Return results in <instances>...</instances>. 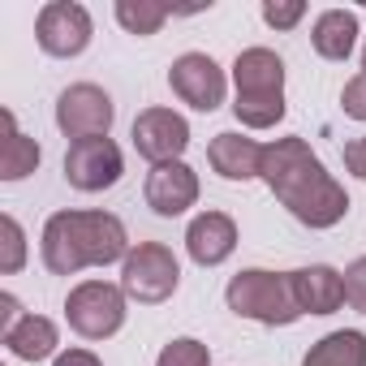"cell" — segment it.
<instances>
[{
  "label": "cell",
  "mask_w": 366,
  "mask_h": 366,
  "mask_svg": "<svg viewBox=\"0 0 366 366\" xmlns=\"http://www.w3.org/2000/svg\"><path fill=\"white\" fill-rule=\"evenodd\" d=\"M310 44L323 61H349L353 44H357V18L349 9H323L315 18V31H310Z\"/></svg>",
  "instance_id": "cell-16"
},
{
  "label": "cell",
  "mask_w": 366,
  "mask_h": 366,
  "mask_svg": "<svg viewBox=\"0 0 366 366\" xmlns=\"http://www.w3.org/2000/svg\"><path fill=\"white\" fill-rule=\"evenodd\" d=\"M39 250L52 276H78L82 267L125 263L129 233L112 212H56L44 224Z\"/></svg>",
  "instance_id": "cell-2"
},
{
  "label": "cell",
  "mask_w": 366,
  "mask_h": 366,
  "mask_svg": "<svg viewBox=\"0 0 366 366\" xmlns=\"http://www.w3.org/2000/svg\"><path fill=\"white\" fill-rule=\"evenodd\" d=\"M362 74H366V48H362Z\"/></svg>",
  "instance_id": "cell-30"
},
{
  "label": "cell",
  "mask_w": 366,
  "mask_h": 366,
  "mask_svg": "<svg viewBox=\"0 0 366 366\" xmlns=\"http://www.w3.org/2000/svg\"><path fill=\"white\" fill-rule=\"evenodd\" d=\"M233 117L246 129H272L276 121H285V95H237Z\"/></svg>",
  "instance_id": "cell-21"
},
{
  "label": "cell",
  "mask_w": 366,
  "mask_h": 366,
  "mask_svg": "<svg viewBox=\"0 0 366 366\" xmlns=\"http://www.w3.org/2000/svg\"><path fill=\"white\" fill-rule=\"evenodd\" d=\"M190 147V125L181 112L172 108H142L134 117V151L142 159H151L155 168L159 164H177Z\"/></svg>",
  "instance_id": "cell-10"
},
{
  "label": "cell",
  "mask_w": 366,
  "mask_h": 366,
  "mask_svg": "<svg viewBox=\"0 0 366 366\" xmlns=\"http://www.w3.org/2000/svg\"><path fill=\"white\" fill-rule=\"evenodd\" d=\"M112 117H117V108H112L108 91L95 86V82H74V86H65L61 99H56V125H61V134H65L69 142L108 138Z\"/></svg>",
  "instance_id": "cell-6"
},
{
  "label": "cell",
  "mask_w": 366,
  "mask_h": 366,
  "mask_svg": "<svg viewBox=\"0 0 366 366\" xmlns=\"http://www.w3.org/2000/svg\"><path fill=\"white\" fill-rule=\"evenodd\" d=\"M0 237H5V242H0V246H5V250H0V272L14 276V272L26 267V233H22V224L14 216H5V220H0Z\"/></svg>",
  "instance_id": "cell-23"
},
{
  "label": "cell",
  "mask_w": 366,
  "mask_h": 366,
  "mask_svg": "<svg viewBox=\"0 0 366 366\" xmlns=\"http://www.w3.org/2000/svg\"><path fill=\"white\" fill-rule=\"evenodd\" d=\"M0 319H5V327H0V336H9L26 315H22V306H18V297L14 293H0Z\"/></svg>",
  "instance_id": "cell-28"
},
{
  "label": "cell",
  "mask_w": 366,
  "mask_h": 366,
  "mask_svg": "<svg viewBox=\"0 0 366 366\" xmlns=\"http://www.w3.org/2000/svg\"><path fill=\"white\" fill-rule=\"evenodd\" d=\"M237 95H285V61L272 48H246L233 61Z\"/></svg>",
  "instance_id": "cell-13"
},
{
  "label": "cell",
  "mask_w": 366,
  "mask_h": 366,
  "mask_svg": "<svg viewBox=\"0 0 366 366\" xmlns=\"http://www.w3.org/2000/svg\"><path fill=\"white\" fill-rule=\"evenodd\" d=\"M186 250L199 267H220L237 250V224L224 212H203L186 229Z\"/></svg>",
  "instance_id": "cell-12"
},
{
  "label": "cell",
  "mask_w": 366,
  "mask_h": 366,
  "mask_svg": "<svg viewBox=\"0 0 366 366\" xmlns=\"http://www.w3.org/2000/svg\"><path fill=\"white\" fill-rule=\"evenodd\" d=\"M302 18H306V5H302V0H267V5H263V22H267L272 31H293Z\"/></svg>",
  "instance_id": "cell-24"
},
{
  "label": "cell",
  "mask_w": 366,
  "mask_h": 366,
  "mask_svg": "<svg viewBox=\"0 0 366 366\" xmlns=\"http://www.w3.org/2000/svg\"><path fill=\"white\" fill-rule=\"evenodd\" d=\"M147 207L155 212V216H164V220H172V216H186L194 203H199V172L190 168V164H159V168H151L147 172Z\"/></svg>",
  "instance_id": "cell-11"
},
{
  "label": "cell",
  "mask_w": 366,
  "mask_h": 366,
  "mask_svg": "<svg viewBox=\"0 0 366 366\" xmlns=\"http://www.w3.org/2000/svg\"><path fill=\"white\" fill-rule=\"evenodd\" d=\"M168 86L181 104H190L194 112H216L224 104V91H229V78L224 69L207 56V52H186L177 56L172 69H168Z\"/></svg>",
  "instance_id": "cell-9"
},
{
  "label": "cell",
  "mask_w": 366,
  "mask_h": 366,
  "mask_svg": "<svg viewBox=\"0 0 366 366\" xmlns=\"http://www.w3.org/2000/svg\"><path fill=\"white\" fill-rule=\"evenodd\" d=\"M259 177L267 181V190L289 207V216L302 220L306 229H332L349 212L345 186L323 168V159L310 151L306 138H276V142H267Z\"/></svg>",
  "instance_id": "cell-1"
},
{
  "label": "cell",
  "mask_w": 366,
  "mask_h": 366,
  "mask_svg": "<svg viewBox=\"0 0 366 366\" xmlns=\"http://www.w3.org/2000/svg\"><path fill=\"white\" fill-rule=\"evenodd\" d=\"M168 5H159V0H117V22L129 31V35H138V39H147V35H155L164 22H168Z\"/></svg>",
  "instance_id": "cell-20"
},
{
  "label": "cell",
  "mask_w": 366,
  "mask_h": 366,
  "mask_svg": "<svg viewBox=\"0 0 366 366\" xmlns=\"http://www.w3.org/2000/svg\"><path fill=\"white\" fill-rule=\"evenodd\" d=\"M177 285H181V263L159 242H138L121 263V289L129 302L159 306L177 293Z\"/></svg>",
  "instance_id": "cell-5"
},
{
  "label": "cell",
  "mask_w": 366,
  "mask_h": 366,
  "mask_svg": "<svg viewBox=\"0 0 366 366\" xmlns=\"http://www.w3.org/2000/svg\"><path fill=\"white\" fill-rule=\"evenodd\" d=\"M345 168H349L357 181H366V134L353 138V142H345Z\"/></svg>",
  "instance_id": "cell-27"
},
{
  "label": "cell",
  "mask_w": 366,
  "mask_h": 366,
  "mask_svg": "<svg viewBox=\"0 0 366 366\" xmlns=\"http://www.w3.org/2000/svg\"><path fill=\"white\" fill-rule=\"evenodd\" d=\"M125 289L108 280H82L65 297V319L82 340H108L125 327Z\"/></svg>",
  "instance_id": "cell-4"
},
{
  "label": "cell",
  "mask_w": 366,
  "mask_h": 366,
  "mask_svg": "<svg viewBox=\"0 0 366 366\" xmlns=\"http://www.w3.org/2000/svg\"><path fill=\"white\" fill-rule=\"evenodd\" d=\"M155 366H212V353H207V345L194 340V336H177V340H168V345L159 349Z\"/></svg>",
  "instance_id": "cell-22"
},
{
  "label": "cell",
  "mask_w": 366,
  "mask_h": 366,
  "mask_svg": "<svg viewBox=\"0 0 366 366\" xmlns=\"http://www.w3.org/2000/svg\"><path fill=\"white\" fill-rule=\"evenodd\" d=\"M224 302L233 315L254 319L263 327H289L302 319V306L293 293V272H263V267L237 272L224 289Z\"/></svg>",
  "instance_id": "cell-3"
},
{
  "label": "cell",
  "mask_w": 366,
  "mask_h": 366,
  "mask_svg": "<svg viewBox=\"0 0 366 366\" xmlns=\"http://www.w3.org/2000/svg\"><path fill=\"white\" fill-rule=\"evenodd\" d=\"M340 108H345V117L366 121V74H357V78L345 82V91H340Z\"/></svg>",
  "instance_id": "cell-26"
},
{
  "label": "cell",
  "mask_w": 366,
  "mask_h": 366,
  "mask_svg": "<svg viewBox=\"0 0 366 366\" xmlns=\"http://www.w3.org/2000/svg\"><path fill=\"white\" fill-rule=\"evenodd\" d=\"M293 293H297L302 315H332L345 302V276L336 267L315 263V267L293 272Z\"/></svg>",
  "instance_id": "cell-15"
},
{
  "label": "cell",
  "mask_w": 366,
  "mask_h": 366,
  "mask_svg": "<svg viewBox=\"0 0 366 366\" xmlns=\"http://www.w3.org/2000/svg\"><path fill=\"white\" fill-rule=\"evenodd\" d=\"M207 159L212 168L224 177V181H254L259 168H263V147L246 134H216L212 147H207Z\"/></svg>",
  "instance_id": "cell-14"
},
{
  "label": "cell",
  "mask_w": 366,
  "mask_h": 366,
  "mask_svg": "<svg viewBox=\"0 0 366 366\" xmlns=\"http://www.w3.org/2000/svg\"><path fill=\"white\" fill-rule=\"evenodd\" d=\"M302 366H366V336L345 327V332H327L323 340L310 345V353L302 357Z\"/></svg>",
  "instance_id": "cell-19"
},
{
  "label": "cell",
  "mask_w": 366,
  "mask_h": 366,
  "mask_svg": "<svg viewBox=\"0 0 366 366\" xmlns=\"http://www.w3.org/2000/svg\"><path fill=\"white\" fill-rule=\"evenodd\" d=\"M5 345H9V353L22 357V362H44V357L56 353L61 332H56V323H52L48 315H26V319L5 336Z\"/></svg>",
  "instance_id": "cell-18"
},
{
  "label": "cell",
  "mask_w": 366,
  "mask_h": 366,
  "mask_svg": "<svg viewBox=\"0 0 366 366\" xmlns=\"http://www.w3.org/2000/svg\"><path fill=\"white\" fill-rule=\"evenodd\" d=\"M345 302L357 315H366V259H353L345 267Z\"/></svg>",
  "instance_id": "cell-25"
},
{
  "label": "cell",
  "mask_w": 366,
  "mask_h": 366,
  "mask_svg": "<svg viewBox=\"0 0 366 366\" xmlns=\"http://www.w3.org/2000/svg\"><path fill=\"white\" fill-rule=\"evenodd\" d=\"M125 172L121 147L112 138H86V142H69L65 151V181L82 194H99L112 190Z\"/></svg>",
  "instance_id": "cell-7"
},
{
  "label": "cell",
  "mask_w": 366,
  "mask_h": 366,
  "mask_svg": "<svg viewBox=\"0 0 366 366\" xmlns=\"http://www.w3.org/2000/svg\"><path fill=\"white\" fill-rule=\"evenodd\" d=\"M0 121H5V142H0V181H22V177H31L39 168L44 151H39L35 138H26L18 129V121H14L9 108L0 112Z\"/></svg>",
  "instance_id": "cell-17"
},
{
  "label": "cell",
  "mask_w": 366,
  "mask_h": 366,
  "mask_svg": "<svg viewBox=\"0 0 366 366\" xmlns=\"http://www.w3.org/2000/svg\"><path fill=\"white\" fill-rule=\"evenodd\" d=\"M52 366H104L91 349H65V353H56V362Z\"/></svg>",
  "instance_id": "cell-29"
},
{
  "label": "cell",
  "mask_w": 366,
  "mask_h": 366,
  "mask_svg": "<svg viewBox=\"0 0 366 366\" xmlns=\"http://www.w3.org/2000/svg\"><path fill=\"white\" fill-rule=\"evenodd\" d=\"M91 35H95V22H91V14L82 5H74V0H52V5H44L39 18H35L39 48L48 56H61V61L82 56Z\"/></svg>",
  "instance_id": "cell-8"
}]
</instances>
